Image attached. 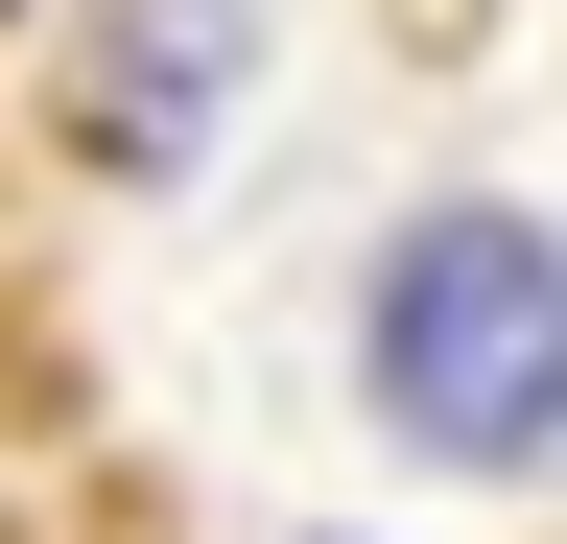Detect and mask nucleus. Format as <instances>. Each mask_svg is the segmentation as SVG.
Returning a JSON list of instances; mask_svg holds the SVG:
<instances>
[{
  "mask_svg": "<svg viewBox=\"0 0 567 544\" xmlns=\"http://www.w3.org/2000/svg\"><path fill=\"white\" fill-rule=\"evenodd\" d=\"M354 379H379V427L425 473H544V427H567V260H544L520 189H425V214L379 237Z\"/></svg>",
  "mask_w": 567,
  "mask_h": 544,
  "instance_id": "f257e3e1",
  "label": "nucleus"
},
{
  "mask_svg": "<svg viewBox=\"0 0 567 544\" xmlns=\"http://www.w3.org/2000/svg\"><path fill=\"white\" fill-rule=\"evenodd\" d=\"M213 95H237V0H118V24H95V72H71V143L166 189V166L213 143Z\"/></svg>",
  "mask_w": 567,
  "mask_h": 544,
  "instance_id": "f03ea898",
  "label": "nucleus"
}]
</instances>
